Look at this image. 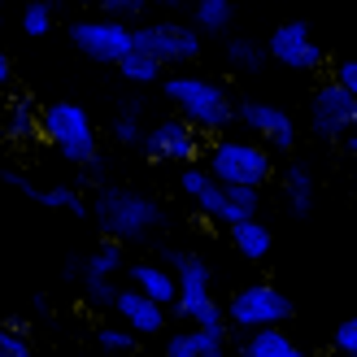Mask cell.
I'll return each mask as SVG.
<instances>
[{"instance_id":"6da1fadb","label":"cell","mask_w":357,"mask_h":357,"mask_svg":"<svg viewBox=\"0 0 357 357\" xmlns=\"http://www.w3.org/2000/svg\"><path fill=\"white\" fill-rule=\"evenodd\" d=\"M162 261L174 271L178 279V305L174 314L188 318V327H201L209 335H218V340H227L231 335V323H227V305H218L213 301V288H209V261L188 253V248H166Z\"/></svg>"},{"instance_id":"7a4b0ae2","label":"cell","mask_w":357,"mask_h":357,"mask_svg":"<svg viewBox=\"0 0 357 357\" xmlns=\"http://www.w3.org/2000/svg\"><path fill=\"white\" fill-rule=\"evenodd\" d=\"M96 227L105 231V240H118V244H135V240H149L157 227L166 222V209L153 201V196L135 192V188H122V183H105L96 188Z\"/></svg>"},{"instance_id":"3957f363","label":"cell","mask_w":357,"mask_h":357,"mask_svg":"<svg viewBox=\"0 0 357 357\" xmlns=\"http://www.w3.org/2000/svg\"><path fill=\"white\" fill-rule=\"evenodd\" d=\"M166 100L174 105V114L183 122H192L201 135H222L240 114V105L231 100L227 87L218 79H205V75H170L166 79Z\"/></svg>"},{"instance_id":"277c9868","label":"cell","mask_w":357,"mask_h":357,"mask_svg":"<svg viewBox=\"0 0 357 357\" xmlns=\"http://www.w3.org/2000/svg\"><path fill=\"white\" fill-rule=\"evenodd\" d=\"M205 170L218 178L222 188H266L275 178V162H271V149L257 144V139H213L205 149Z\"/></svg>"},{"instance_id":"5b68a950","label":"cell","mask_w":357,"mask_h":357,"mask_svg":"<svg viewBox=\"0 0 357 357\" xmlns=\"http://www.w3.org/2000/svg\"><path fill=\"white\" fill-rule=\"evenodd\" d=\"M44 139L66 157L70 166H79V170L100 157L96 127H92V118H87V109H83V105H75V100H52V105H44Z\"/></svg>"},{"instance_id":"8992f818","label":"cell","mask_w":357,"mask_h":357,"mask_svg":"<svg viewBox=\"0 0 357 357\" xmlns=\"http://www.w3.org/2000/svg\"><path fill=\"white\" fill-rule=\"evenodd\" d=\"M292 318V301L283 296L275 283H244V288L227 301V323L231 331H266V327H283Z\"/></svg>"},{"instance_id":"52a82bcc","label":"cell","mask_w":357,"mask_h":357,"mask_svg":"<svg viewBox=\"0 0 357 357\" xmlns=\"http://www.w3.org/2000/svg\"><path fill=\"white\" fill-rule=\"evenodd\" d=\"M70 44L96 66H122V57L135 52V31L114 17H79L70 22Z\"/></svg>"},{"instance_id":"ba28073f","label":"cell","mask_w":357,"mask_h":357,"mask_svg":"<svg viewBox=\"0 0 357 357\" xmlns=\"http://www.w3.org/2000/svg\"><path fill=\"white\" fill-rule=\"evenodd\" d=\"M310 131L318 139H344L357 131V96H349L335 79L318 83L310 92Z\"/></svg>"},{"instance_id":"9c48e42d","label":"cell","mask_w":357,"mask_h":357,"mask_svg":"<svg viewBox=\"0 0 357 357\" xmlns=\"http://www.w3.org/2000/svg\"><path fill=\"white\" fill-rule=\"evenodd\" d=\"M144 157L149 162H166V166H196L201 162V149H205V135L192 127V122L183 118H162V122H153L149 135H144Z\"/></svg>"},{"instance_id":"30bf717a","label":"cell","mask_w":357,"mask_h":357,"mask_svg":"<svg viewBox=\"0 0 357 357\" xmlns=\"http://www.w3.org/2000/svg\"><path fill=\"white\" fill-rule=\"evenodd\" d=\"M135 52H149L162 66H192L201 57V31L183 22H149L135 26Z\"/></svg>"},{"instance_id":"8fae6325","label":"cell","mask_w":357,"mask_h":357,"mask_svg":"<svg viewBox=\"0 0 357 357\" xmlns=\"http://www.w3.org/2000/svg\"><path fill=\"white\" fill-rule=\"evenodd\" d=\"M266 52H271V61H279L283 70H296V75H314V70H323L327 52L323 44L314 40L310 22H301V17H292V22H279L271 31V44H266Z\"/></svg>"},{"instance_id":"7c38bea8","label":"cell","mask_w":357,"mask_h":357,"mask_svg":"<svg viewBox=\"0 0 357 357\" xmlns=\"http://www.w3.org/2000/svg\"><path fill=\"white\" fill-rule=\"evenodd\" d=\"M248 135L257 139V144H266L271 153H292L296 149V122L288 109H279V105L271 100H240V114H236Z\"/></svg>"},{"instance_id":"4fadbf2b","label":"cell","mask_w":357,"mask_h":357,"mask_svg":"<svg viewBox=\"0 0 357 357\" xmlns=\"http://www.w3.org/2000/svg\"><path fill=\"white\" fill-rule=\"evenodd\" d=\"M178 188H183V196L205 213V218H213V222H222L227 231L231 227H240L244 218L236 213V205H231V192L213 178L205 166H183L178 170Z\"/></svg>"},{"instance_id":"5bb4252c","label":"cell","mask_w":357,"mask_h":357,"mask_svg":"<svg viewBox=\"0 0 357 357\" xmlns=\"http://www.w3.org/2000/svg\"><path fill=\"white\" fill-rule=\"evenodd\" d=\"M114 314H118L135 335H162V331H166V305H157L153 296H144L139 288H131V283L118 292Z\"/></svg>"},{"instance_id":"9a60e30c","label":"cell","mask_w":357,"mask_h":357,"mask_svg":"<svg viewBox=\"0 0 357 357\" xmlns=\"http://www.w3.org/2000/svg\"><path fill=\"white\" fill-rule=\"evenodd\" d=\"M131 288H139L144 296H153L157 305L174 310L178 305V279L166 261H135L131 266Z\"/></svg>"},{"instance_id":"2e32d148","label":"cell","mask_w":357,"mask_h":357,"mask_svg":"<svg viewBox=\"0 0 357 357\" xmlns=\"http://www.w3.org/2000/svg\"><path fill=\"white\" fill-rule=\"evenodd\" d=\"M314 170L305 162H288V170H283V205H288L292 218H310L314 213Z\"/></svg>"},{"instance_id":"e0dca14e","label":"cell","mask_w":357,"mask_h":357,"mask_svg":"<svg viewBox=\"0 0 357 357\" xmlns=\"http://www.w3.org/2000/svg\"><path fill=\"white\" fill-rule=\"evenodd\" d=\"M0 127H5V135L17 139V144H26V139H44V109H35L26 96H17V100L5 105Z\"/></svg>"},{"instance_id":"ac0fdd59","label":"cell","mask_w":357,"mask_h":357,"mask_svg":"<svg viewBox=\"0 0 357 357\" xmlns=\"http://www.w3.org/2000/svg\"><path fill=\"white\" fill-rule=\"evenodd\" d=\"M166 357H227V340L209 335L201 327H183L166 335Z\"/></svg>"},{"instance_id":"d6986e66","label":"cell","mask_w":357,"mask_h":357,"mask_svg":"<svg viewBox=\"0 0 357 357\" xmlns=\"http://www.w3.org/2000/svg\"><path fill=\"white\" fill-rule=\"evenodd\" d=\"M231 244H236V253H240V257L261 261V257H271L275 236H271V227H266V222L248 218V222H240V227H231Z\"/></svg>"},{"instance_id":"ffe728a7","label":"cell","mask_w":357,"mask_h":357,"mask_svg":"<svg viewBox=\"0 0 357 357\" xmlns=\"http://www.w3.org/2000/svg\"><path fill=\"white\" fill-rule=\"evenodd\" d=\"M236 353H240V357H292L296 344L288 340V331H283V327H266V331L244 335Z\"/></svg>"},{"instance_id":"44dd1931","label":"cell","mask_w":357,"mask_h":357,"mask_svg":"<svg viewBox=\"0 0 357 357\" xmlns=\"http://www.w3.org/2000/svg\"><path fill=\"white\" fill-rule=\"evenodd\" d=\"M83 266H87V275H83V279H114L122 266H127V253H122V244H118V240H100L92 253L83 257Z\"/></svg>"},{"instance_id":"7402d4cb","label":"cell","mask_w":357,"mask_h":357,"mask_svg":"<svg viewBox=\"0 0 357 357\" xmlns=\"http://www.w3.org/2000/svg\"><path fill=\"white\" fill-rule=\"evenodd\" d=\"M196 31L201 35H222L227 26H231V17H236V5H231V0H196Z\"/></svg>"},{"instance_id":"603a6c76","label":"cell","mask_w":357,"mask_h":357,"mask_svg":"<svg viewBox=\"0 0 357 357\" xmlns=\"http://www.w3.org/2000/svg\"><path fill=\"white\" fill-rule=\"evenodd\" d=\"M266 52L257 40H248V35H236V40H227V61H231V70H240V75H257V70L266 66Z\"/></svg>"},{"instance_id":"cb8c5ba5","label":"cell","mask_w":357,"mask_h":357,"mask_svg":"<svg viewBox=\"0 0 357 357\" xmlns=\"http://www.w3.org/2000/svg\"><path fill=\"white\" fill-rule=\"evenodd\" d=\"M162 61H157V57H149V52H131V57H122V66H118V75L122 79H127V83H139V87H144V83H157V79H162Z\"/></svg>"},{"instance_id":"d4e9b609","label":"cell","mask_w":357,"mask_h":357,"mask_svg":"<svg viewBox=\"0 0 357 357\" xmlns=\"http://www.w3.org/2000/svg\"><path fill=\"white\" fill-rule=\"evenodd\" d=\"M144 127H139V100H131V105H122V109H118V118H114V139H118V144H144Z\"/></svg>"},{"instance_id":"484cf974","label":"cell","mask_w":357,"mask_h":357,"mask_svg":"<svg viewBox=\"0 0 357 357\" xmlns=\"http://www.w3.org/2000/svg\"><path fill=\"white\" fill-rule=\"evenodd\" d=\"M22 31L31 35V40H40V35L52 31V5L48 0H31V5L22 9Z\"/></svg>"},{"instance_id":"4316f807","label":"cell","mask_w":357,"mask_h":357,"mask_svg":"<svg viewBox=\"0 0 357 357\" xmlns=\"http://www.w3.org/2000/svg\"><path fill=\"white\" fill-rule=\"evenodd\" d=\"M0 357H35L31 335L13 323H0Z\"/></svg>"},{"instance_id":"83f0119b","label":"cell","mask_w":357,"mask_h":357,"mask_svg":"<svg viewBox=\"0 0 357 357\" xmlns=\"http://www.w3.org/2000/svg\"><path fill=\"white\" fill-rule=\"evenodd\" d=\"M118 292L122 288H114L109 279H83V301H87V305H96V310H114L118 305Z\"/></svg>"},{"instance_id":"f1b7e54d","label":"cell","mask_w":357,"mask_h":357,"mask_svg":"<svg viewBox=\"0 0 357 357\" xmlns=\"http://www.w3.org/2000/svg\"><path fill=\"white\" fill-rule=\"evenodd\" d=\"M96 344L105 353H131L135 349V331L131 327H100L96 331Z\"/></svg>"},{"instance_id":"f546056e","label":"cell","mask_w":357,"mask_h":357,"mask_svg":"<svg viewBox=\"0 0 357 357\" xmlns=\"http://www.w3.org/2000/svg\"><path fill=\"white\" fill-rule=\"evenodd\" d=\"M331 344L340 357H357V318H344V323L331 331Z\"/></svg>"},{"instance_id":"4dcf8cb0","label":"cell","mask_w":357,"mask_h":357,"mask_svg":"<svg viewBox=\"0 0 357 357\" xmlns=\"http://www.w3.org/2000/svg\"><path fill=\"white\" fill-rule=\"evenodd\" d=\"M100 9L109 13L114 22H122V17H139V13H144V0H105Z\"/></svg>"},{"instance_id":"1f68e13d","label":"cell","mask_w":357,"mask_h":357,"mask_svg":"<svg viewBox=\"0 0 357 357\" xmlns=\"http://www.w3.org/2000/svg\"><path fill=\"white\" fill-rule=\"evenodd\" d=\"M331 79L340 83V87H344L349 96H357V61H340V66L331 70Z\"/></svg>"},{"instance_id":"d6a6232c","label":"cell","mask_w":357,"mask_h":357,"mask_svg":"<svg viewBox=\"0 0 357 357\" xmlns=\"http://www.w3.org/2000/svg\"><path fill=\"white\" fill-rule=\"evenodd\" d=\"M105 170H109V166H105V157H96V162H87L79 174H83L87 188H105Z\"/></svg>"},{"instance_id":"836d02e7","label":"cell","mask_w":357,"mask_h":357,"mask_svg":"<svg viewBox=\"0 0 357 357\" xmlns=\"http://www.w3.org/2000/svg\"><path fill=\"white\" fill-rule=\"evenodd\" d=\"M9 79H13V66H9L5 52H0V87H9Z\"/></svg>"},{"instance_id":"e575fe53","label":"cell","mask_w":357,"mask_h":357,"mask_svg":"<svg viewBox=\"0 0 357 357\" xmlns=\"http://www.w3.org/2000/svg\"><path fill=\"white\" fill-rule=\"evenodd\" d=\"M344 149H349V153H353V157H357V131H353V135H349V139H344Z\"/></svg>"},{"instance_id":"d590c367","label":"cell","mask_w":357,"mask_h":357,"mask_svg":"<svg viewBox=\"0 0 357 357\" xmlns=\"http://www.w3.org/2000/svg\"><path fill=\"white\" fill-rule=\"evenodd\" d=\"M48 5H61V0H48ZM79 5H105V0H79Z\"/></svg>"},{"instance_id":"8d00e7d4","label":"cell","mask_w":357,"mask_h":357,"mask_svg":"<svg viewBox=\"0 0 357 357\" xmlns=\"http://www.w3.org/2000/svg\"><path fill=\"white\" fill-rule=\"evenodd\" d=\"M144 5H178V0H144Z\"/></svg>"},{"instance_id":"74e56055","label":"cell","mask_w":357,"mask_h":357,"mask_svg":"<svg viewBox=\"0 0 357 357\" xmlns=\"http://www.w3.org/2000/svg\"><path fill=\"white\" fill-rule=\"evenodd\" d=\"M292 357H310V353H305V349H296V353H292Z\"/></svg>"}]
</instances>
